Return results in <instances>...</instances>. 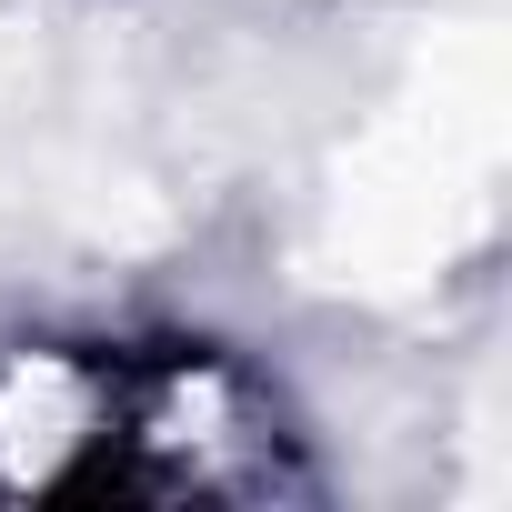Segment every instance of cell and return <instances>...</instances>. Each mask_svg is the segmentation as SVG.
<instances>
[{
	"label": "cell",
	"instance_id": "6da1fadb",
	"mask_svg": "<svg viewBox=\"0 0 512 512\" xmlns=\"http://www.w3.org/2000/svg\"><path fill=\"white\" fill-rule=\"evenodd\" d=\"M292 402L221 342H11L0 352V502H312Z\"/></svg>",
	"mask_w": 512,
	"mask_h": 512
}]
</instances>
